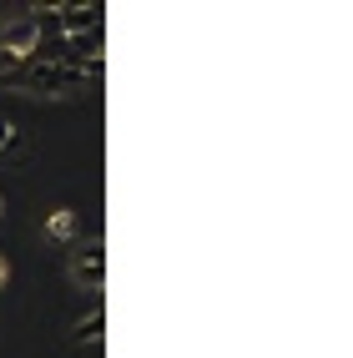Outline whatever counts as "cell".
<instances>
[{
    "label": "cell",
    "mask_w": 353,
    "mask_h": 358,
    "mask_svg": "<svg viewBox=\"0 0 353 358\" xmlns=\"http://www.w3.org/2000/svg\"><path fill=\"white\" fill-rule=\"evenodd\" d=\"M106 333V298L101 293H91V303H86V318H76L71 323V343H96Z\"/></svg>",
    "instance_id": "6da1fadb"
},
{
    "label": "cell",
    "mask_w": 353,
    "mask_h": 358,
    "mask_svg": "<svg viewBox=\"0 0 353 358\" xmlns=\"http://www.w3.org/2000/svg\"><path fill=\"white\" fill-rule=\"evenodd\" d=\"M76 278L86 282V288H101V282H106V248H101V237L76 252Z\"/></svg>",
    "instance_id": "7a4b0ae2"
},
{
    "label": "cell",
    "mask_w": 353,
    "mask_h": 358,
    "mask_svg": "<svg viewBox=\"0 0 353 358\" xmlns=\"http://www.w3.org/2000/svg\"><path fill=\"white\" fill-rule=\"evenodd\" d=\"M36 41H41V36H36V26H31L26 15H20V20H10V26L0 31V45H6V51H15L20 61H26V56L36 51Z\"/></svg>",
    "instance_id": "3957f363"
},
{
    "label": "cell",
    "mask_w": 353,
    "mask_h": 358,
    "mask_svg": "<svg viewBox=\"0 0 353 358\" xmlns=\"http://www.w3.org/2000/svg\"><path fill=\"white\" fill-rule=\"evenodd\" d=\"M45 232H51V237H61V243H66V237L76 232V212H71V207H56L51 217H45Z\"/></svg>",
    "instance_id": "277c9868"
},
{
    "label": "cell",
    "mask_w": 353,
    "mask_h": 358,
    "mask_svg": "<svg viewBox=\"0 0 353 358\" xmlns=\"http://www.w3.org/2000/svg\"><path fill=\"white\" fill-rule=\"evenodd\" d=\"M0 157H10V162L26 157V141H20V131L10 122H0Z\"/></svg>",
    "instance_id": "5b68a950"
},
{
    "label": "cell",
    "mask_w": 353,
    "mask_h": 358,
    "mask_svg": "<svg viewBox=\"0 0 353 358\" xmlns=\"http://www.w3.org/2000/svg\"><path fill=\"white\" fill-rule=\"evenodd\" d=\"M6 282H10V262L0 257V288H6Z\"/></svg>",
    "instance_id": "8992f818"
},
{
    "label": "cell",
    "mask_w": 353,
    "mask_h": 358,
    "mask_svg": "<svg viewBox=\"0 0 353 358\" xmlns=\"http://www.w3.org/2000/svg\"><path fill=\"white\" fill-rule=\"evenodd\" d=\"M0 217H6V197H0Z\"/></svg>",
    "instance_id": "52a82bcc"
}]
</instances>
